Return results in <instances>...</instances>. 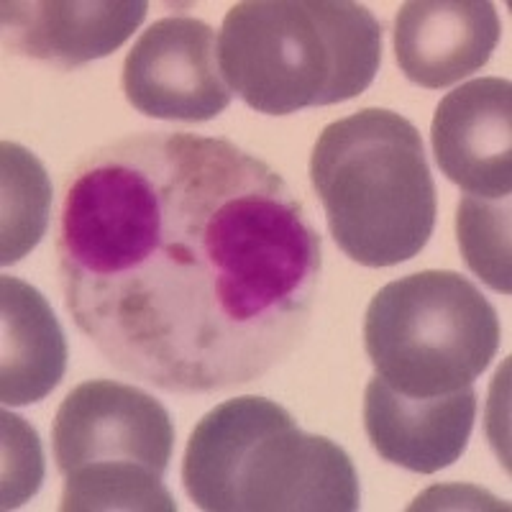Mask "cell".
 Here are the masks:
<instances>
[{
    "label": "cell",
    "mask_w": 512,
    "mask_h": 512,
    "mask_svg": "<svg viewBox=\"0 0 512 512\" xmlns=\"http://www.w3.org/2000/svg\"><path fill=\"white\" fill-rule=\"evenodd\" d=\"M52 185L39 159L24 146L3 141V256L16 264L41 241L49 226Z\"/></svg>",
    "instance_id": "4fadbf2b"
},
{
    "label": "cell",
    "mask_w": 512,
    "mask_h": 512,
    "mask_svg": "<svg viewBox=\"0 0 512 512\" xmlns=\"http://www.w3.org/2000/svg\"><path fill=\"white\" fill-rule=\"evenodd\" d=\"M500 31L487 0H410L395 18V57L410 82L441 90L482 70Z\"/></svg>",
    "instance_id": "30bf717a"
},
{
    "label": "cell",
    "mask_w": 512,
    "mask_h": 512,
    "mask_svg": "<svg viewBox=\"0 0 512 512\" xmlns=\"http://www.w3.org/2000/svg\"><path fill=\"white\" fill-rule=\"evenodd\" d=\"M121 82L128 103L159 121H213L233 98L218 64L216 31L190 16L154 21L128 52Z\"/></svg>",
    "instance_id": "52a82bcc"
},
{
    "label": "cell",
    "mask_w": 512,
    "mask_h": 512,
    "mask_svg": "<svg viewBox=\"0 0 512 512\" xmlns=\"http://www.w3.org/2000/svg\"><path fill=\"white\" fill-rule=\"evenodd\" d=\"M144 0L18 3L0 6L3 44L31 59L72 70L116 52L146 18Z\"/></svg>",
    "instance_id": "8fae6325"
},
{
    "label": "cell",
    "mask_w": 512,
    "mask_h": 512,
    "mask_svg": "<svg viewBox=\"0 0 512 512\" xmlns=\"http://www.w3.org/2000/svg\"><path fill=\"white\" fill-rule=\"evenodd\" d=\"M3 510L24 505L34 497L44 479V456H41L39 436L34 428L13 413H3Z\"/></svg>",
    "instance_id": "9a60e30c"
},
{
    "label": "cell",
    "mask_w": 512,
    "mask_h": 512,
    "mask_svg": "<svg viewBox=\"0 0 512 512\" xmlns=\"http://www.w3.org/2000/svg\"><path fill=\"white\" fill-rule=\"evenodd\" d=\"M182 484L208 512H354L359 474L344 448L297 428L267 397L221 402L192 431Z\"/></svg>",
    "instance_id": "3957f363"
},
{
    "label": "cell",
    "mask_w": 512,
    "mask_h": 512,
    "mask_svg": "<svg viewBox=\"0 0 512 512\" xmlns=\"http://www.w3.org/2000/svg\"><path fill=\"white\" fill-rule=\"evenodd\" d=\"M59 287L116 372L172 395L244 387L310 331L323 236L264 159L228 139L141 131L64 180Z\"/></svg>",
    "instance_id": "6da1fadb"
},
{
    "label": "cell",
    "mask_w": 512,
    "mask_h": 512,
    "mask_svg": "<svg viewBox=\"0 0 512 512\" xmlns=\"http://www.w3.org/2000/svg\"><path fill=\"white\" fill-rule=\"evenodd\" d=\"M431 141L441 172L466 195L487 200L510 198V80L479 77L451 90L436 108Z\"/></svg>",
    "instance_id": "ba28073f"
},
{
    "label": "cell",
    "mask_w": 512,
    "mask_h": 512,
    "mask_svg": "<svg viewBox=\"0 0 512 512\" xmlns=\"http://www.w3.org/2000/svg\"><path fill=\"white\" fill-rule=\"evenodd\" d=\"M52 441L64 512L177 510L164 487L175 425L162 402L134 384H77L59 405Z\"/></svg>",
    "instance_id": "5b68a950"
},
{
    "label": "cell",
    "mask_w": 512,
    "mask_h": 512,
    "mask_svg": "<svg viewBox=\"0 0 512 512\" xmlns=\"http://www.w3.org/2000/svg\"><path fill=\"white\" fill-rule=\"evenodd\" d=\"M3 359L0 400L24 408L44 400L67 372V341L47 297L16 277L0 280Z\"/></svg>",
    "instance_id": "7c38bea8"
},
{
    "label": "cell",
    "mask_w": 512,
    "mask_h": 512,
    "mask_svg": "<svg viewBox=\"0 0 512 512\" xmlns=\"http://www.w3.org/2000/svg\"><path fill=\"white\" fill-rule=\"evenodd\" d=\"M218 64L256 113L346 103L377 77L382 24L351 0H244L223 18Z\"/></svg>",
    "instance_id": "7a4b0ae2"
},
{
    "label": "cell",
    "mask_w": 512,
    "mask_h": 512,
    "mask_svg": "<svg viewBox=\"0 0 512 512\" xmlns=\"http://www.w3.org/2000/svg\"><path fill=\"white\" fill-rule=\"evenodd\" d=\"M500 318L474 282L425 269L384 285L367 308L364 349L384 384L405 397L472 387L500 349Z\"/></svg>",
    "instance_id": "8992f818"
},
{
    "label": "cell",
    "mask_w": 512,
    "mask_h": 512,
    "mask_svg": "<svg viewBox=\"0 0 512 512\" xmlns=\"http://www.w3.org/2000/svg\"><path fill=\"white\" fill-rule=\"evenodd\" d=\"M310 180L338 249L361 267H395L423 251L436 228V185L418 128L387 108L323 128Z\"/></svg>",
    "instance_id": "277c9868"
},
{
    "label": "cell",
    "mask_w": 512,
    "mask_h": 512,
    "mask_svg": "<svg viewBox=\"0 0 512 512\" xmlns=\"http://www.w3.org/2000/svg\"><path fill=\"white\" fill-rule=\"evenodd\" d=\"M456 233L466 267L484 285L510 295V198L487 200L464 195L456 216Z\"/></svg>",
    "instance_id": "5bb4252c"
},
{
    "label": "cell",
    "mask_w": 512,
    "mask_h": 512,
    "mask_svg": "<svg viewBox=\"0 0 512 512\" xmlns=\"http://www.w3.org/2000/svg\"><path fill=\"white\" fill-rule=\"evenodd\" d=\"M477 418V390L443 397H405L374 374L364 392V431L390 464L436 474L461 459Z\"/></svg>",
    "instance_id": "9c48e42d"
}]
</instances>
